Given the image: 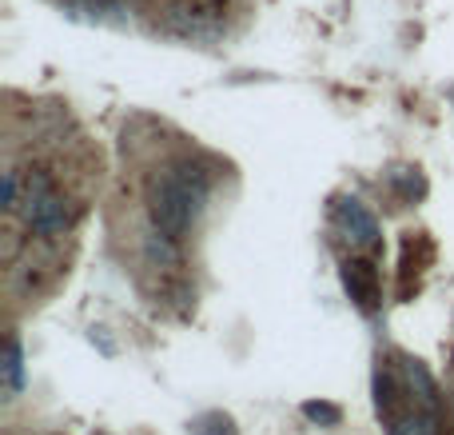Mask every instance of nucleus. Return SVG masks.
Returning <instances> with one entry per match:
<instances>
[{"mask_svg": "<svg viewBox=\"0 0 454 435\" xmlns=\"http://www.w3.org/2000/svg\"><path fill=\"white\" fill-rule=\"evenodd\" d=\"M212 196V172L196 160H172L148 184V216L168 236L184 240Z\"/></svg>", "mask_w": 454, "mask_h": 435, "instance_id": "nucleus-1", "label": "nucleus"}, {"mask_svg": "<svg viewBox=\"0 0 454 435\" xmlns=\"http://www.w3.org/2000/svg\"><path fill=\"white\" fill-rule=\"evenodd\" d=\"M76 212H80V204H72L64 196V188L52 180V172L28 168L20 176V208H16V216L24 220L28 232H36L44 240L64 236L72 228V220H76Z\"/></svg>", "mask_w": 454, "mask_h": 435, "instance_id": "nucleus-2", "label": "nucleus"}, {"mask_svg": "<svg viewBox=\"0 0 454 435\" xmlns=\"http://www.w3.org/2000/svg\"><path fill=\"white\" fill-rule=\"evenodd\" d=\"M331 216H335L339 236H343L355 252H375V248H379L383 232H379L375 212H371L359 196H339L335 208H331Z\"/></svg>", "mask_w": 454, "mask_h": 435, "instance_id": "nucleus-3", "label": "nucleus"}, {"mask_svg": "<svg viewBox=\"0 0 454 435\" xmlns=\"http://www.w3.org/2000/svg\"><path fill=\"white\" fill-rule=\"evenodd\" d=\"M343 288L363 312H375L383 304V280H379V268L371 260H343Z\"/></svg>", "mask_w": 454, "mask_h": 435, "instance_id": "nucleus-4", "label": "nucleus"}, {"mask_svg": "<svg viewBox=\"0 0 454 435\" xmlns=\"http://www.w3.org/2000/svg\"><path fill=\"white\" fill-rule=\"evenodd\" d=\"M403 380H407L411 407H419V412H434V415H442L439 388H434L431 372H427V368L419 364V360H403Z\"/></svg>", "mask_w": 454, "mask_h": 435, "instance_id": "nucleus-5", "label": "nucleus"}, {"mask_svg": "<svg viewBox=\"0 0 454 435\" xmlns=\"http://www.w3.org/2000/svg\"><path fill=\"white\" fill-rule=\"evenodd\" d=\"M439 420H442V415H434V412L403 407L399 415H391V420H387V435H442Z\"/></svg>", "mask_w": 454, "mask_h": 435, "instance_id": "nucleus-6", "label": "nucleus"}, {"mask_svg": "<svg viewBox=\"0 0 454 435\" xmlns=\"http://www.w3.org/2000/svg\"><path fill=\"white\" fill-rule=\"evenodd\" d=\"M387 180H391V188L399 192V200H407V204H415V200L427 192V180H423L419 168H391Z\"/></svg>", "mask_w": 454, "mask_h": 435, "instance_id": "nucleus-7", "label": "nucleus"}, {"mask_svg": "<svg viewBox=\"0 0 454 435\" xmlns=\"http://www.w3.org/2000/svg\"><path fill=\"white\" fill-rule=\"evenodd\" d=\"M303 415L315 423H323V428H339V420H343V412H339L335 404H323V399H311V404H303Z\"/></svg>", "mask_w": 454, "mask_h": 435, "instance_id": "nucleus-8", "label": "nucleus"}, {"mask_svg": "<svg viewBox=\"0 0 454 435\" xmlns=\"http://www.w3.org/2000/svg\"><path fill=\"white\" fill-rule=\"evenodd\" d=\"M4 376H8V388H20V340H16V336H8Z\"/></svg>", "mask_w": 454, "mask_h": 435, "instance_id": "nucleus-9", "label": "nucleus"}, {"mask_svg": "<svg viewBox=\"0 0 454 435\" xmlns=\"http://www.w3.org/2000/svg\"><path fill=\"white\" fill-rule=\"evenodd\" d=\"M196 435H235V423L227 420V415L212 412V415H204V420H196Z\"/></svg>", "mask_w": 454, "mask_h": 435, "instance_id": "nucleus-10", "label": "nucleus"}]
</instances>
